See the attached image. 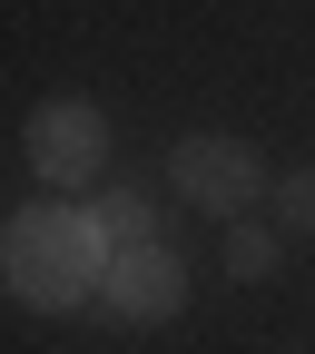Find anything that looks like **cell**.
Listing matches in <instances>:
<instances>
[{"mask_svg": "<svg viewBox=\"0 0 315 354\" xmlns=\"http://www.w3.org/2000/svg\"><path fill=\"white\" fill-rule=\"evenodd\" d=\"M89 227H99V246L118 256V246H158V216H148V197L138 187H109L99 207H89Z\"/></svg>", "mask_w": 315, "mask_h": 354, "instance_id": "obj_5", "label": "cell"}, {"mask_svg": "<svg viewBox=\"0 0 315 354\" xmlns=\"http://www.w3.org/2000/svg\"><path fill=\"white\" fill-rule=\"evenodd\" d=\"M99 227L69 207H20L10 227H0V286H10L30 315H69V305H99Z\"/></svg>", "mask_w": 315, "mask_h": 354, "instance_id": "obj_1", "label": "cell"}, {"mask_svg": "<svg viewBox=\"0 0 315 354\" xmlns=\"http://www.w3.org/2000/svg\"><path fill=\"white\" fill-rule=\"evenodd\" d=\"M266 197H276V216H286L296 236H315V167H286V177H276Z\"/></svg>", "mask_w": 315, "mask_h": 354, "instance_id": "obj_7", "label": "cell"}, {"mask_svg": "<svg viewBox=\"0 0 315 354\" xmlns=\"http://www.w3.org/2000/svg\"><path fill=\"white\" fill-rule=\"evenodd\" d=\"M99 305L118 325H177L188 315V266H177V246H118L99 266Z\"/></svg>", "mask_w": 315, "mask_h": 354, "instance_id": "obj_4", "label": "cell"}, {"mask_svg": "<svg viewBox=\"0 0 315 354\" xmlns=\"http://www.w3.org/2000/svg\"><path fill=\"white\" fill-rule=\"evenodd\" d=\"M227 266L256 286V276H276V227H256V216H227Z\"/></svg>", "mask_w": 315, "mask_h": 354, "instance_id": "obj_6", "label": "cell"}, {"mask_svg": "<svg viewBox=\"0 0 315 354\" xmlns=\"http://www.w3.org/2000/svg\"><path fill=\"white\" fill-rule=\"evenodd\" d=\"M20 138H30V167L50 177V187H89V177L109 167V118H99V99H39Z\"/></svg>", "mask_w": 315, "mask_h": 354, "instance_id": "obj_3", "label": "cell"}, {"mask_svg": "<svg viewBox=\"0 0 315 354\" xmlns=\"http://www.w3.org/2000/svg\"><path fill=\"white\" fill-rule=\"evenodd\" d=\"M168 187L188 197L197 216H217V227H227V216H246L276 177H266V158H256L246 138H227V128H188V138L168 148Z\"/></svg>", "mask_w": 315, "mask_h": 354, "instance_id": "obj_2", "label": "cell"}]
</instances>
